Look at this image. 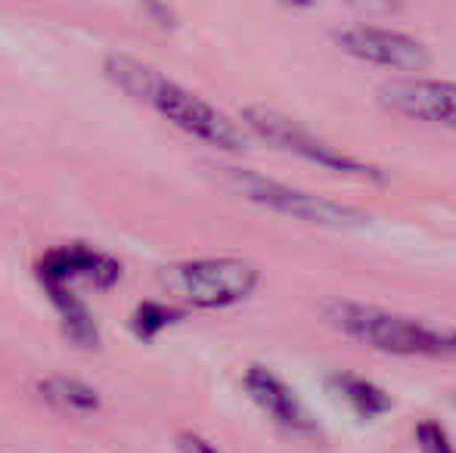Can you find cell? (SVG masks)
I'll use <instances>...</instances> for the list:
<instances>
[{
    "label": "cell",
    "instance_id": "cell-16",
    "mask_svg": "<svg viewBox=\"0 0 456 453\" xmlns=\"http://www.w3.org/2000/svg\"><path fill=\"white\" fill-rule=\"evenodd\" d=\"M345 4L361 12H370V16H388V12L401 10V0H345Z\"/></svg>",
    "mask_w": 456,
    "mask_h": 453
},
{
    "label": "cell",
    "instance_id": "cell-10",
    "mask_svg": "<svg viewBox=\"0 0 456 453\" xmlns=\"http://www.w3.org/2000/svg\"><path fill=\"white\" fill-rule=\"evenodd\" d=\"M35 394L56 413L66 417H94L102 407V394L96 392L91 382L72 373H53L35 382Z\"/></svg>",
    "mask_w": 456,
    "mask_h": 453
},
{
    "label": "cell",
    "instance_id": "cell-11",
    "mask_svg": "<svg viewBox=\"0 0 456 453\" xmlns=\"http://www.w3.org/2000/svg\"><path fill=\"white\" fill-rule=\"evenodd\" d=\"M50 304H53L56 317H60V327L66 333V339H72L78 348L96 351L100 348V323L96 317L87 311L85 295H72V292H56V295H47Z\"/></svg>",
    "mask_w": 456,
    "mask_h": 453
},
{
    "label": "cell",
    "instance_id": "cell-1",
    "mask_svg": "<svg viewBox=\"0 0 456 453\" xmlns=\"http://www.w3.org/2000/svg\"><path fill=\"white\" fill-rule=\"evenodd\" d=\"M106 78L118 87L121 93H127L137 103L150 106L152 112H159L165 121H171L175 127H181L183 133L202 140V143L215 146L224 152H240L246 150V133L240 131L236 121H230L224 112H217L211 103H205L202 97L190 93L177 81L165 78L162 72H156L146 62L134 60L127 53H109L102 62Z\"/></svg>",
    "mask_w": 456,
    "mask_h": 453
},
{
    "label": "cell",
    "instance_id": "cell-12",
    "mask_svg": "<svg viewBox=\"0 0 456 453\" xmlns=\"http://www.w3.org/2000/svg\"><path fill=\"white\" fill-rule=\"evenodd\" d=\"M330 385L338 392V398L351 407L361 419H376L385 417L391 410V394L382 385L370 382L366 376L357 373H336L330 379Z\"/></svg>",
    "mask_w": 456,
    "mask_h": 453
},
{
    "label": "cell",
    "instance_id": "cell-3",
    "mask_svg": "<svg viewBox=\"0 0 456 453\" xmlns=\"http://www.w3.org/2000/svg\"><path fill=\"white\" fill-rule=\"evenodd\" d=\"M165 292L190 308H230L240 304L258 289L261 271L242 258H196L168 264L162 273Z\"/></svg>",
    "mask_w": 456,
    "mask_h": 453
},
{
    "label": "cell",
    "instance_id": "cell-2",
    "mask_svg": "<svg viewBox=\"0 0 456 453\" xmlns=\"http://www.w3.org/2000/svg\"><path fill=\"white\" fill-rule=\"evenodd\" d=\"M326 323L336 327L342 336L363 342L376 351L395 357H441L451 354V333H438L422 327L401 314H391L376 304L348 302V298H330L320 304Z\"/></svg>",
    "mask_w": 456,
    "mask_h": 453
},
{
    "label": "cell",
    "instance_id": "cell-6",
    "mask_svg": "<svg viewBox=\"0 0 456 453\" xmlns=\"http://www.w3.org/2000/svg\"><path fill=\"white\" fill-rule=\"evenodd\" d=\"M242 121H246L248 131L258 133L265 143H271L282 152H292V156L305 158V162H311V165H320V168H326V171H338V174L385 181V174L376 165L348 156V152L332 150V146L323 143L314 131H307L305 125H298V121H292L289 115L271 109V106H246V109H242Z\"/></svg>",
    "mask_w": 456,
    "mask_h": 453
},
{
    "label": "cell",
    "instance_id": "cell-4",
    "mask_svg": "<svg viewBox=\"0 0 456 453\" xmlns=\"http://www.w3.org/2000/svg\"><path fill=\"white\" fill-rule=\"evenodd\" d=\"M224 177H227V187L233 190V193H240L242 199L255 202V206L267 208V212L286 214V218L307 221V224L330 227V230H342V233L370 224V218H366L361 208L342 206V202L323 199V196H314V193H301V190L286 187V183L273 181V177H267V174H258V171L227 168Z\"/></svg>",
    "mask_w": 456,
    "mask_h": 453
},
{
    "label": "cell",
    "instance_id": "cell-13",
    "mask_svg": "<svg viewBox=\"0 0 456 453\" xmlns=\"http://www.w3.org/2000/svg\"><path fill=\"white\" fill-rule=\"evenodd\" d=\"M186 320V311L177 308V304H168V302H140L137 308H134L131 320H127V327H131L134 339L140 342H152L159 339L162 333H168L171 327H177V323Z\"/></svg>",
    "mask_w": 456,
    "mask_h": 453
},
{
    "label": "cell",
    "instance_id": "cell-8",
    "mask_svg": "<svg viewBox=\"0 0 456 453\" xmlns=\"http://www.w3.org/2000/svg\"><path fill=\"white\" fill-rule=\"evenodd\" d=\"M379 103L407 118L456 131V85L451 81H391L379 91Z\"/></svg>",
    "mask_w": 456,
    "mask_h": 453
},
{
    "label": "cell",
    "instance_id": "cell-15",
    "mask_svg": "<svg viewBox=\"0 0 456 453\" xmlns=\"http://www.w3.org/2000/svg\"><path fill=\"white\" fill-rule=\"evenodd\" d=\"M175 448L177 453H224L211 441H205L202 435H196V432H181V435L175 438Z\"/></svg>",
    "mask_w": 456,
    "mask_h": 453
},
{
    "label": "cell",
    "instance_id": "cell-14",
    "mask_svg": "<svg viewBox=\"0 0 456 453\" xmlns=\"http://www.w3.org/2000/svg\"><path fill=\"white\" fill-rule=\"evenodd\" d=\"M416 444H419L422 453H456L444 425L435 423V419H422V423L416 425Z\"/></svg>",
    "mask_w": 456,
    "mask_h": 453
},
{
    "label": "cell",
    "instance_id": "cell-17",
    "mask_svg": "<svg viewBox=\"0 0 456 453\" xmlns=\"http://www.w3.org/2000/svg\"><path fill=\"white\" fill-rule=\"evenodd\" d=\"M286 4H292V6H311L314 0H286Z\"/></svg>",
    "mask_w": 456,
    "mask_h": 453
},
{
    "label": "cell",
    "instance_id": "cell-5",
    "mask_svg": "<svg viewBox=\"0 0 456 453\" xmlns=\"http://www.w3.org/2000/svg\"><path fill=\"white\" fill-rule=\"evenodd\" d=\"M35 277L47 295L56 292L85 295V292L115 289L125 277V264L87 242H62L41 252V258L35 261Z\"/></svg>",
    "mask_w": 456,
    "mask_h": 453
},
{
    "label": "cell",
    "instance_id": "cell-9",
    "mask_svg": "<svg viewBox=\"0 0 456 453\" xmlns=\"http://www.w3.org/2000/svg\"><path fill=\"white\" fill-rule=\"evenodd\" d=\"M242 388L248 392V398L261 407V413L273 419L280 429L292 432V435H317V423L307 413V407L295 398V392L280 379L276 373H271L267 367H248L246 376H242Z\"/></svg>",
    "mask_w": 456,
    "mask_h": 453
},
{
    "label": "cell",
    "instance_id": "cell-7",
    "mask_svg": "<svg viewBox=\"0 0 456 453\" xmlns=\"http://www.w3.org/2000/svg\"><path fill=\"white\" fill-rule=\"evenodd\" d=\"M345 53L363 60L370 66L395 69V72H422L432 66V53L416 37L401 31L376 28V25H354L338 35Z\"/></svg>",
    "mask_w": 456,
    "mask_h": 453
},
{
    "label": "cell",
    "instance_id": "cell-18",
    "mask_svg": "<svg viewBox=\"0 0 456 453\" xmlns=\"http://www.w3.org/2000/svg\"><path fill=\"white\" fill-rule=\"evenodd\" d=\"M451 351H456V329L451 333Z\"/></svg>",
    "mask_w": 456,
    "mask_h": 453
}]
</instances>
